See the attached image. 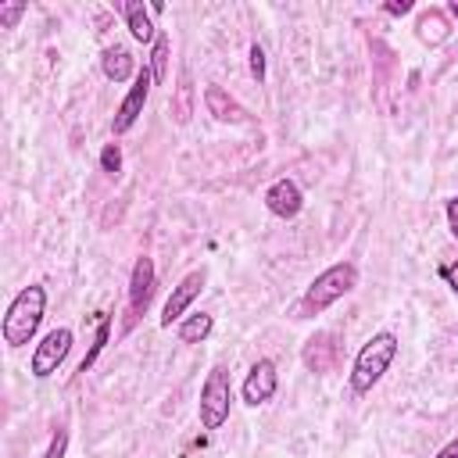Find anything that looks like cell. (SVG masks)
<instances>
[{"instance_id":"9","label":"cell","mask_w":458,"mask_h":458,"mask_svg":"<svg viewBox=\"0 0 458 458\" xmlns=\"http://www.w3.org/2000/svg\"><path fill=\"white\" fill-rule=\"evenodd\" d=\"M150 293H154V261L150 258H136L132 279H129V326L136 322L140 311H147Z\"/></svg>"},{"instance_id":"6","label":"cell","mask_w":458,"mask_h":458,"mask_svg":"<svg viewBox=\"0 0 458 458\" xmlns=\"http://www.w3.org/2000/svg\"><path fill=\"white\" fill-rule=\"evenodd\" d=\"M150 86H154L150 68H140L132 89L122 97V104H118V111H114V122H111L114 136H122V132H129V129L136 125V118L143 114V104H147V97H150Z\"/></svg>"},{"instance_id":"17","label":"cell","mask_w":458,"mask_h":458,"mask_svg":"<svg viewBox=\"0 0 458 458\" xmlns=\"http://www.w3.org/2000/svg\"><path fill=\"white\" fill-rule=\"evenodd\" d=\"M168 47H172V39L165 32H157L154 50H150V75H154V82H165L168 79Z\"/></svg>"},{"instance_id":"14","label":"cell","mask_w":458,"mask_h":458,"mask_svg":"<svg viewBox=\"0 0 458 458\" xmlns=\"http://www.w3.org/2000/svg\"><path fill=\"white\" fill-rule=\"evenodd\" d=\"M122 14H125V25H129V32H132L140 43H154V39H157V29H154V21H150V11H147L140 0H129V4H122Z\"/></svg>"},{"instance_id":"7","label":"cell","mask_w":458,"mask_h":458,"mask_svg":"<svg viewBox=\"0 0 458 458\" xmlns=\"http://www.w3.org/2000/svg\"><path fill=\"white\" fill-rule=\"evenodd\" d=\"M276 386H279V376H276V365H272V358H258V361L250 365L247 379H243V401L258 408V404L272 401Z\"/></svg>"},{"instance_id":"18","label":"cell","mask_w":458,"mask_h":458,"mask_svg":"<svg viewBox=\"0 0 458 458\" xmlns=\"http://www.w3.org/2000/svg\"><path fill=\"white\" fill-rule=\"evenodd\" d=\"M172 114H175V122L182 125V122H190V114H193V86H190V75L182 72L179 75V86H175V107H172Z\"/></svg>"},{"instance_id":"1","label":"cell","mask_w":458,"mask_h":458,"mask_svg":"<svg viewBox=\"0 0 458 458\" xmlns=\"http://www.w3.org/2000/svg\"><path fill=\"white\" fill-rule=\"evenodd\" d=\"M43 311H47V290L43 286H25L14 293V301L7 304V315H4V344L7 347H25L39 322H43Z\"/></svg>"},{"instance_id":"12","label":"cell","mask_w":458,"mask_h":458,"mask_svg":"<svg viewBox=\"0 0 458 458\" xmlns=\"http://www.w3.org/2000/svg\"><path fill=\"white\" fill-rule=\"evenodd\" d=\"M336 358V336L333 333H315L308 344H304V365L311 372H326Z\"/></svg>"},{"instance_id":"22","label":"cell","mask_w":458,"mask_h":458,"mask_svg":"<svg viewBox=\"0 0 458 458\" xmlns=\"http://www.w3.org/2000/svg\"><path fill=\"white\" fill-rule=\"evenodd\" d=\"M64 447H68V429H57V433L50 437V447H47L43 458H64Z\"/></svg>"},{"instance_id":"11","label":"cell","mask_w":458,"mask_h":458,"mask_svg":"<svg viewBox=\"0 0 458 458\" xmlns=\"http://www.w3.org/2000/svg\"><path fill=\"white\" fill-rule=\"evenodd\" d=\"M204 107H208V114H215L218 122H243V118H247V111H243L222 86H204Z\"/></svg>"},{"instance_id":"2","label":"cell","mask_w":458,"mask_h":458,"mask_svg":"<svg viewBox=\"0 0 458 458\" xmlns=\"http://www.w3.org/2000/svg\"><path fill=\"white\" fill-rule=\"evenodd\" d=\"M397 358V336L394 333H376L361 351H358V358H354V365H351V390L354 394H369L379 379H383V372L390 369V361Z\"/></svg>"},{"instance_id":"19","label":"cell","mask_w":458,"mask_h":458,"mask_svg":"<svg viewBox=\"0 0 458 458\" xmlns=\"http://www.w3.org/2000/svg\"><path fill=\"white\" fill-rule=\"evenodd\" d=\"M107 333H111V318H107V315L100 311V315H97V336H93V347H89V354L82 358L79 372H86V369H89V365L97 361V354H100V351H104V344H107Z\"/></svg>"},{"instance_id":"15","label":"cell","mask_w":458,"mask_h":458,"mask_svg":"<svg viewBox=\"0 0 458 458\" xmlns=\"http://www.w3.org/2000/svg\"><path fill=\"white\" fill-rule=\"evenodd\" d=\"M100 68L111 82H125L132 75V54L125 47H107L104 57H100Z\"/></svg>"},{"instance_id":"23","label":"cell","mask_w":458,"mask_h":458,"mask_svg":"<svg viewBox=\"0 0 458 458\" xmlns=\"http://www.w3.org/2000/svg\"><path fill=\"white\" fill-rule=\"evenodd\" d=\"M250 75H254V79H258V82H261V79H265V50H261V47H258V43H254V47H250Z\"/></svg>"},{"instance_id":"13","label":"cell","mask_w":458,"mask_h":458,"mask_svg":"<svg viewBox=\"0 0 458 458\" xmlns=\"http://www.w3.org/2000/svg\"><path fill=\"white\" fill-rule=\"evenodd\" d=\"M415 36H419L422 43H429V47H440V43L451 36V21H447V14L437 11V7L422 11L419 21H415Z\"/></svg>"},{"instance_id":"3","label":"cell","mask_w":458,"mask_h":458,"mask_svg":"<svg viewBox=\"0 0 458 458\" xmlns=\"http://www.w3.org/2000/svg\"><path fill=\"white\" fill-rule=\"evenodd\" d=\"M354 283H358V268H354L351 261H336V265H329V268L318 272V276L311 279V286L304 290L301 311H304V315H311V311H315V315L326 311L333 301H340L344 293H351Z\"/></svg>"},{"instance_id":"26","label":"cell","mask_w":458,"mask_h":458,"mask_svg":"<svg viewBox=\"0 0 458 458\" xmlns=\"http://www.w3.org/2000/svg\"><path fill=\"white\" fill-rule=\"evenodd\" d=\"M383 11H386V14H408V11H411V0H390Z\"/></svg>"},{"instance_id":"27","label":"cell","mask_w":458,"mask_h":458,"mask_svg":"<svg viewBox=\"0 0 458 458\" xmlns=\"http://www.w3.org/2000/svg\"><path fill=\"white\" fill-rule=\"evenodd\" d=\"M437 458H458V440H451V444H444V447L437 451Z\"/></svg>"},{"instance_id":"8","label":"cell","mask_w":458,"mask_h":458,"mask_svg":"<svg viewBox=\"0 0 458 458\" xmlns=\"http://www.w3.org/2000/svg\"><path fill=\"white\" fill-rule=\"evenodd\" d=\"M204 268H193L190 276H182L179 279V286L172 290V297L165 301V311H161V326H172V322H179L182 318V311L193 304V297L204 290Z\"/></svg>"},{"instance_id":"24","label":"cell","mask_w":458,"mask_h":458,"mask_svg":"<svg viewBox=\"0 0 458 458\" xmlns=\"http://www.w3.org/2000/svg\"><path fill=\"white\" fill-rule=\"evenodd\" d=\"M440 279L458 293V261H454V265H440Z\"/></svg>"},{"instance_id":"21","label":"cell","mask_w":458,"mask_h":458,"mask_svg":"<svg viewBox=\"0 0 458 458\" xmlns=\"http://www.w3.org/2000/svg\"><path fill=\"white\" fill-rule=\"evenodd\" d=\"M21 14H25V4H4V7H0V25H4V29H14Z\"/></svg>"},{"instance_id":"10","label":"cell","mask_w":458,"mask_h":458,"mask_svg":"<svg viewBox=\"0 0 458 458\" xmlns=\"http://www.w3.org/2000/svg\"><path fill=\"white\" fill-rule=\"evenodd\" d=\"M265 208H268L276 218H293V215L304 208L301 186H297L293 179H276V182L265 190Z\"/></svg>"},{"instance_id":"25","label":"cell","mask_w":458,"mask_h":458,"mask_svg":"<svg viewBox=\"0 0 458 458\" xmlns=\"http://www.w3.org/2000/svg\"><path fill=\"white\" fill-rule=\"evenodd\" d=\"M447 225H451V236L458 240V197L447 200Z\"/></svg>"},{"instance_id":"28","label":"cell","mask_w":458,"mask_h":458,"mask_svg":"<svg viewBox=\"0 0 458 458\" xmlns=\"http://www.w3.org/2000/svg\"><path fill=\"white\" fill-rule=\"evenodd\" d=\"M451 18L458 21V0H451Z\"/></svg>"},{"instance_id":"20","label":"cell","mask_w":458,"mask_h":458,"mask_svg":"<svg viewBox=\"0 0 458 458\" xmlns=\"http://www.w3.org/2000/svg\"><path fill=\"white\" fill-rule=\"evenodd\" d=\"M100 168H104L107 175H118V172H122V147H118V143H107V147L100 150Z\"/></svg>"},{"instance_id":"4","label":"cell","mask_w":458,"mask_h":458,"mask_svg":"<svg viewBox=\"0 0 458 458\" xmlns=\"http://www.w3.org/2000/svg\"><path fill=\"white\" fill-rule=\"evenodd\" d=\"M229 404H233V383L229 372L222 365H215L200 386V426L204 429H222L229 419Z\"/></svg>"},{"instance_id":"16","label":"cell","mask_w":458,"mask_h":458,"mask_svg":"<svg viewBox=\"0 0 458 458\" xmlns=\"http://www.w3.org/2000/svg\"><path fill=\"white\" fill-rule=\"evenodd\" d=\"M211 326H215V318L204 315V311H197V315H190V318L179 322V340L182 344H200V340H208Z\"/></svg>"},{"instance_id":"5","label":"cell","mask_w":458,"mask_h":458,"mask_svg":"<svg viewBox=\"0 0 458 458\" xmlns=\"http://www.w3.org/2000/svg\"><path fill=\"white\" fill-rule=\"evenodd\" d=\"M68 351H72V329H50L39 344H36V351H32V361H29V372L36 376V379H47V376H54L57 372V365L68 358Z\"/></svg>"}]
</instances>
